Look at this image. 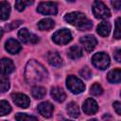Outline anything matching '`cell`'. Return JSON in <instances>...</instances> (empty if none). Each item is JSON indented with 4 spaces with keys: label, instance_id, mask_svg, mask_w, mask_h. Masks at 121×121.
Masks as SVG:
<instances>
[{
    "label": "cell",
    "instance_id": "cell-5",
    "mask_svg": "<svg viewBox=\"0 0 121 121\" xmlns=\"http://www.w3.org/2000/svg\"><path fill=\"white\" fill-rule=\"evenodd\" d=\"M52 40L57 44H60V45L66 44L69 42H71V40H72V33H71V31L69 29L62 28V29H60V30L56 31L53 34Z\"/></svg>",
    "mask_w": 121,
    "mask_h": 121
},
{
    "label": "cell",
    "instance_id": "cell-34",
    "mask_svg": "<svg viewBox=\"0 0 121 121\" xmlns=\"http://www.w3.org/2000/svg\"><path fill=\"white\" fill-rule=\"evenodd\" d=\"M120 55H121V50L120 49H117L115 52H114V59L116 60V61H118V62H120L121 61V57H120Z\"/></svg>",
    "mask_w": 121,
    "mask_h": 121
},
{
    "label": "cell",
    "instance_id": "cell-21",
    "mask_svg": "<svg viewBox=\"0 0 121 121\" xmlns=\"http://www.w3.org/2000/svg\"><path fill=\"white\" fill-rule=\"evenodd\" d=\"M37 26H38V28L40 30H49V29L54 27L55 22L50 18H44V19H42L38 23Z\"/></svg>",
    "mask_w": 121,
    "mask_h": 121
},
{
    "label": "cell",
    "instance_id": "cell-26",
    "mask_svg": "<svg viewBox=\"0 0 121 121\" xmlns=\"http://www.w3.org/2000/svg\"><path fill=\"white\" fill-rule=\"evenodd\" d=\"M11 112V107L9 103L6 100H0V116L9 114Z\"/></svg>",
    "mask_w": 121,
    "mask_h": 121
},
{
    "label": "cell",
    "instance_id": "cell-2",
    "mask_svg": "<svg viewBox=\"0 0 121 121\" xmlns=\"http://www.w3.org/2000/svg\"><path fill=\"white\" fill-rule=\"evenodd\" d=\"M64 20L67 23H69L70 25L75 26L76 27H78L81 31L89 30L92 27V26H93L92 22L86 18L85 14L81 13L79 11L67 13L64 16Z\"/></svg>",
    "mask_w": 121,
    "mask_h": 121
},
{
    "label": "cell",
    "instance_id": "cell-17",
    "mask_svg": "<svg viewBox=\"0 0 121 121\" xmlns=\"http://www.w3.org/2000/svg\"><path fill=\"white\" fill-rule=\"evenodd\" d=\"M83 55V51L82 48L78 45H73L68 49L67 52V56L71 59V60H77L79 59L80 57H82Z\"/></svg>",
    "mask_w": 121,
    "mask_h": 121
},
{
    "label": "cell",
    "instance_id": "cell-36",
    "mask_svg": "<svg viewBox=\"0 0 121 121\" xmlns=\"http://www.w3.org/2000/svg\"><path fill=\"white\" fill-rule=\"evenodd\" d=\"M67 1H68V2H71V3H72V2H75L76 0H67Z\"/></svg>",
    "mask_w": 121,
    "mask_h": 121
},
{
    "label": "cell",
    "instance_id": "cell-31",
    "mask_svg": "<svg viewBox=\"0 0 121 121\" xmlns=\"http://www.w3.org/2000/svg\"><path fill=\"white\" fill-rule=\"evenodd\" d=\"M22 24V21H20V20H17V21H14V22H11L9 25H8V26H6V28L9 31V30H11V29H13V28H15V27H17V26H19L20 25Z\"/></svg>",
    "mask_w": 121,
    "mask_h": 121
},
{
    "label": "cell",
    "instance_id": "cell-32",
    "mask_svg": "<svg viewBox=\"0 0 121 121\" xmlns=\"http://www.w3.org/2000/svg\"><path fill=\"white\" fill-rule=\"evenodd\" d=\"M113 108H114L115 112H116L118 115H120V114H121V103H120L119 101H115V102L113 103Z\"/></svg>",
    "mask_w": 121,
    "mask_h": 121
},
{
    "label": "cell",
    "instance_id": "cell-22",
    "mask_svg": "<svg viewBox=\"0 0 121 121\" xmlns=\"http://www.w3.org/2000/svg\"><path fill=\"white\" fill-rule=\"evenodd\" d=\"M45 94H46V90H45V88H43L42 86H34L31 89V95L36 99L43 98Z\"/></svg>",
    "mask_w": 121,
    "mask_h": 121
},
{
    "label": "cell",
    "instance_id": "cell-20",
    "mask_svg": "<svg viewBox=\"0 0 121 121\" xmlns=\"http://www.w3.org/2000/svg\"><path fill=\"white\" fill-rule=\"evenodd\" d=\"M107 78L111 83H119L121 80V70L116 68L110 71L107 75Z\"/></svg>",
    "mask_w": 121,
    "mask_h": 121
},
{
    "label": "cell",
    "instance_id": "cell-23",
    "mask_svg": "<svg viewBox=\"0 0 121 121\" xmlns=\"http://www.w3.org/2000/svg\"><path fill=\"white\" fill-rule=\"evenodd\" d=\"M66 110H67L68 114H69L71 117H73V118H76V117H78V116L79 115L78 107V105H77L75 102H70V103L67 105Z\"/></svg>",
    "mask_w": 121,
    "mask_h": 121
},
{
    "label": "cell",
    "instance_id": "cell-18",
    "mask_svg": "<svg viewBox=\"0 0 121 121\" xmlns=\"http://www.w3.org/2000/svg\"><path fill=\"white\" fill-rule=\"evenodd\" d=\"M10 5L7 1L0 2V20H7L9 17Z\"/></svg>",
    "mask_w": 121,
    "mask_h": 121
},
{
    "label": "cell",
    "instance_id": "cell-14",
    "mask_svg": "<svg viewBox=\"0 0 121 121\" xmlns=\"http://www.w3.org/2000/svg\"><path fill=\"white\" fill-rule=\"evenodd\" d=\"M38 111L41 113V115L48 118L52 115L53 111H54V107L50 102L44 101V102H42L38 105Z\"/></svg>",
    "mask_w": 121,
    "mask_h": 121
},
{
    "label": "cell",
    "instance_id": "cell-8",
    "mask_svg": "<svg viewBox=\"0 0 121 121\" xmlns=\"http://www.w3.org/2000/svg\"><path fill=\"white\" fill-rule=\"evenodd\" d=\"M18 37L24 43H36L39 41L37 35L30 33L27 28H22L18 32Z\"/></svg>",
    "mask_w": 121,
    "mask_h": 121
},
{
    "label": "cell",
    "instance_id": "cell-35",
    "mask_svg": "<svg viewBox=\"0 0 121 121\" xmlns=\"http://www.w3.org/2000/svg\"><path fill=\"white\" fill-rule=\"evenodd\" d=\"M2 35H3V29L0 27V39H1V37H2Z\"/></svg>",
    "mask_w": 121,
    "mask_h": 121
},
{
    "label": "cell",
    "instance_id": "cell-6",
    "mask_svg": "<svg viewBox=\"0 0 121 121\" xmlns=\"http://www.w3.org/2000/svg\"><path fill=\"white\" fill-rule=\"evenodd\" d=\"M92 62L96 68L100 70H104L110 65L111 60H110V57L108 54L104 52H98L93 56Z\"/></svg>",
    "mask_w": 121,
    "mask_h": 121
},
{
    "label": "cell",
    "instance_id": "cell-15",
    "mask_svg": "<svg viewBox=\"0 0 121 121\" xmlns=\"http://www.w3.org/2000/svg\"><path fill=\"white\" fill-rule=\"evenodd\" d=\"M50 95L53 97V99L57 102H63L66 98V95L60 87H53L51 89Z\"/></svg>",
    "mask_w": 121,
    "mask_h": 121
},
{
    "label": "cell",
    "instance_id": "cell-29",
    "mask_svg": "<svg viewBox=\"0 0 121 121\" xmlns=\"http://www.w3.org/2000/svg\"><path fill=\"white\" fill-rule=\"evenodd\" d=\"M113 37L115 39L121 38V27H120V18H117L115 21V29L113 32Z\"/></svg>",
    "mask_w": 121,
    "mask_h": 121
},
{
    "label": "cell",
    "instance_id": "cell-24",
    "mask_svg": "<svg viewBox=\"0 0 121 121\" xmlns=\"http://www.w3.org/2000/svg\"><path fill=\"white\" fill-rule=\"evenodd\" d=\"M9 88V79L7 75H0V93H5Z\"/></svg>",
    "mask_w": 121,
    "mask_h": 121
},
{
    "label": "cell",
    "instance_id": "cell-7",
    "mask_svg": "<svg viewBox=\"0 0 121 121\" xmlns=\"http://www.w3.org/2000/svg\"><path fill=\"white\" fill-rule=\"evenodd\" d=\"M37 11L43 15H55L58 12V6L54 2H42L39 4Z\"/></svg>",
    "mask_w": 121,
    "mask_h": 121
},
{
    "label": "cell",
    "instance_id": "cell-10",
    "mask_svg": "<svg viewBox=\"0 0 121 121\" xmlns=\"http://www.w3.org/2000/svg\"><path fill=\"white\" fill-rule=\"evenodd\" d=\"M79 42L81 43V44L83 45V47L85 48V50L88 51V52H91L92 50H94V48L97 44V40L93 35L83 36V37H81L79 39Z\"/></svg>",
    "mask_w": 121,
    "mask_h": 121
},
{
    "label": "cell",
    "instance_id": "cell-1",
    "mask_svg": "<svg viewBox=\"0 0 121 121\" xmlns=\"http://www.w3.org/2000/svg\"><path fill=\"white\" fill-rule=\"evenodd\" d=\"M26 80L29 84H35L42 82L47 78V71L43 64L35 60H31L26 63L25 70Z\"/></svg>",
    "mask_w": 121,
    "mask_h": 121
},
{
    "label": "cell",
    "instance_id": "cell-19",
    "mask_svg": "<svg viewBox=\"0 0 121 121\" xmlns=\"http://www.w3.org/2000/svg\"><path fill=\"white\" fill-rule=\"evenodd\" d=\"M97 33L102 37H107L111 32V24L109 22H101L96 27Z\"/></svg>",
    "mask_w": 121,
    "mask_h": 121
},
{
    "label": "cell",
    "instance_id": "cell-9",
    "mask_svg": "<svg viewBox=\"0 0 121 121\" xmlns=\"http://www.w3.org/2000/svg\"><path fill=\"white\" fill-rule=\"evenodd\" d=\"M11 98L13 100V102L20 108L23 109H26L29 104H30V99L29 97L25 95V94H21V93H15L11 95Z\"/></svg>",
    "mask_w": 121,
    "mask_h": 121
},
{
    "label": "cell",
    "instance_id": "cell-16",
    "mask_svg": "<svg viewBox=\"0 0 121 121\" xmlns=\"http://www.w3.org/2000/svg\"><path fill=\"white\" fill-rule=\"evenodd\" d=\"M46 59H47V61L49 62V64L54 67H59L61 65L62 60L58 52H48Z\"/></svg>",
    "mask_w": 121,
    "mask_h": 121
},
{
    "label": "cell",
    "instance_id": "cell-27",
    "mask_svg": "<svg viewBox=\"0 0 121 121\" xmlns=\"http://www.w3.org/2000/svg\"><path fill=\"white\" fill-rule=\"evenodd\" d=\"M102 93H103V89L98 83H94L90 88V94L92 95L97 96V95H100Z\"/></svg>",
    "mask_w": 121,
    "mask_h": 121
},
{
    "label": "cell",
    "instance_id": "cell-25",
    "mask_svg": "<svg viewBox=\"0 0 121 121\" xmlns=\"http://www.w3.org/2000/svg\"><path fill=\"white\" fill-rule=\"evenodd\" d=\"M34 3V0H15V8L18 11H23L26 7Z\"/></svg>",
    "mask_w": 121,
    "mask_h": 121
},
{
    "label": "cell",
    "instance_id": "cell-11",
    "mask_svg": "<svg viewBox=\"0 0 121 121\" xmlns=\"http://www.w3.org/2000/svg\"><path fill=\"white\" fill-rule=\"evenodd\" d=\"M82 110L86 114H95L98 111V105L93 98H87L82 106Z\"/></svg>",
    "mask_w": 121,
    "mask_h": 121
},
{
    "label": "cell",
    "instance_id": "cell-3",
    "mask_svg": "<svg viewBox=\"0 0 121 121\" xmlns=\"http://www.w3.org/2000/svg\"><path fill=\"white\" fill-rule=\"evenodd\" d=\"M66 86L69 89V91H71L73 94H76V95L80 94L85 90V85L82 82V80L73 75H70L67 77Z\"/></svg>",
    "mask_w": 121,
    "mask_h": 121
},
{
    "label": "cell",
    "instance_id": "cell-30",
    "mask_svg": "<svg viewBox=\"0 0 121 121\" xmlns=\"http://www.w3.org/2000/svg\"><path fill=\"white\" fill-rule=\"evenodd\" d=\"M79 74H80V76H81L83 78H85V79H89V78L92 77V71H91L90 68L87 67V66L83 67V68L79 71Z\"/></svg>",
    "mask_w": 121,
    "mask_h": 121
},
{
    "label": "cell",
    "instance_id": "cell-13",
    "mask_svg": "<svg viewBox=\"0 0 121 121\" xmlns=\"http://www.w3.org/2000/svg\"><path fill=\"white\" fill-rule=\"evenodd\" d=\"M5 48H6V50H7L9 53H10V54H17V53H19V52L21 51L22 46H21L20 43H19L17 40L10 38V39H9V40L6 42V43H5Z\"/></svg>",
    "mask_w": 121,
    "mask_h": 121
},
{
    "label": "cell",
    "instance_id": "cell-28",
    "mask_svg": "<svg viewBox=\"0 0 121 121\" xmlns=\"http://www.w3.org/2000/svg\"><path fill=\"white\" fill-rule=\"evenodd\" d=\"M15 119L20 120V121H24V120H38V118L36 116L33 115H28L26 113H23V112H18L15 115Z\"/></svg>",
    "mask_w": 121,
    "mask_h": 121
},
{
    "label": "cell",
    "instance_id": "cell-12",
    "mask_svg": "<svg viewBox=\"0 0 121 121\" xmlns=\"http://www.w3.org/2000/svg\"><path fill=\"white\" fill-rule=\"evenodd\" d=\"M14 64L11 60L4 58L0 60V74L2 75H9L14 71Z\"/></svg>",
    "mask_w": 121,
    "mask_h": 121
},
{
    "label": "cell",
    "instance_id": "cell-33",
    "mask_svg": "<svg viewBox=\"0 0 121 121\" xmlns=\"http://www.w3.org/2000/svg\"><path fill=\"white\" fill-rule=\"evenodd\" d=\"M112 5L115 9H119L121 7V0H112Z\"/></svg>",
    "mask_w": 121,
    "mask_h": 121
},
{
    "label": "cell",
    "instance_id": "cell-4",
    "mask_svg": "<svg viewBox=\"0 0 121 121\" xmlns=\"http://www.w3.org/2000/svg\"><path fill=\"white\" fill-rule=\"evenodd\" d=\"M93 14L96 19H106L111 16V11L100 0H95L93 4Z\"/></svg>",
    "mask_w": 121,
    "mask_h": 121
}]
</instances>
